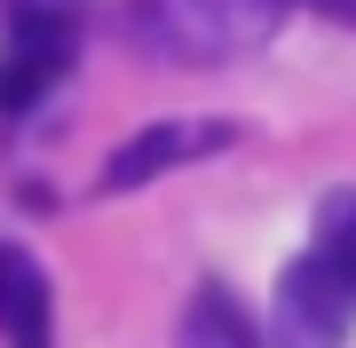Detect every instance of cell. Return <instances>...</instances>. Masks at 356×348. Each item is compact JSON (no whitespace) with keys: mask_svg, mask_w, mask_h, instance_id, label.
<instances>
[{"mask_svg":"<svg viewBox=\"0 0 356 348\" xmlns=\"http://www.w3.org/2000/svg\"><path fill=\"white\" fill-rule=\"evenodd\" d=\"M277 309H285V333L309 348H332L356 324V190H332L317 206L309 245L277 277Z\"/></svg>","mask_w":356,"mask_h":348,"instance_id":"cell-1","label":"cell"},{"mask_svg":"<svg viewBox=\"0 0 356 348\" xmlns=\"http://www.w3.org/2000/svg\"><path fill=\"white\" fill-rule=\"evenodd\" d=\"M72 72V8L64 0H16L8 48H0V111H32Z\"/></svg>","mask_w":356,"mask_h":348,"instance_id":"cell-2","label":"cell"},{"mask_svg":"<svg viewBox=\"0 0 356 348\" xmlns=\"http://www.w3.org/2000/svg\"><path fill=\"white\" fill-rule=\"evenodd\" d=\"M229 151V119H151V127H135L127 142H119L111 158H103V190H143V182L191 167V158H214Z\"/></svg>","mask_w":356,"mask_h":348,"instance_id":"cell-3","label":"cell"},{"mask_svg":"<svg viewBox=\"0 0 356 348\" xmlns=\"http://www.w3.org/2000/svg\"><path fill=\"white\" fill-rule=\"evenodd\" d=\"M0 340L8 348H56V293H48V270L24 245H0Z\"/></svg>","mask_w":356,"mask_h":348,"instance_id":"cell-4","label":"cell"},{"mask_svg":"<svg viewBox=\"0 0 356 348\" xmlns=\"http://www.w3.org/2000/svg\"><path fill=\"white\" fill-rule=\"evenodd\" d=\"M175 348H261V333H254V317L238 309L229 285H198L182 324H175Z\"/></svg>","mask_w":356,"mask_h":348,"instance_id":"cell-5","label":"cell"},{"mask_svg":"<svg viewBox=\"0 0 356 348\" xmlns=\"http://www.w3.org/2000/svg\"><path fill=\"white\" fill-rule=\"evenodd\" d=\"M309 8H325V16H341V24H356V0H309Z\"/></svg>","mask_w":356,"mask_h":348,"instance_id":"cell-6","label":"cell"}]
</instances>
